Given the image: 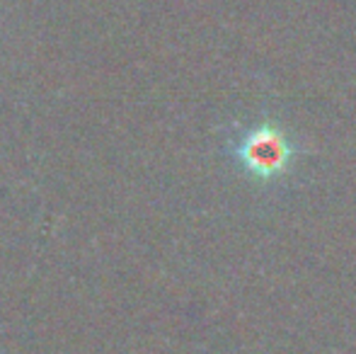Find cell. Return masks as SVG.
<instances>
[{"label":"cell","mask_w":356,"mask_h":354,"mask_svg":"<svg viewBox=\"0 0 356 354\" xmlns=\"http://www.w3.org/2000/svg\"><path fill=\"white\" fill-rule=\"evenodd\" d=\"M238 156L245 163V168L252 170L254 175L272 177L286 168L291 158V146L274 129H254L243 141Z\"/></svg>","instance_id":"cell-1"}]
</instances>
